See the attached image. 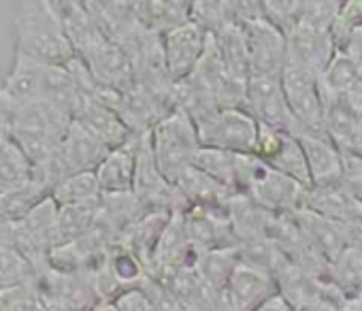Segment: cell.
Listing matches in <instances>:
<instances>
[{
  "mask_svg": "<svg viewBox=\"0 0 362 311\" xmlns=\"http://www.w3.org/2000/svg\"><path fill=\"white\" fill-rule=\"evenodd\" d=\"M226 213H228L233 230L239 239V245L269 239V228H271L275 213H269L258 203H254L250 196L235 194L226 205Z\"/></svg>",
  "mask_w": 362,
  "mask_h": 311,
  "instance_id": "20",
  "label": "cell"
},
{
  "mask_svg": "<svg viewBox=\"0 0 362 311\" xmlns=\"http://www.w3.org/2000/svg\"><path fill=\"white\" fill-rule=\"evenodd\" d=\"M113 305L119 311H156L153 303L149 300V296L141 288L124 292L122 296H117V300Z\"/></svg>",
  "mask_w": 362,
  "mask_h": 311,
  "instance_id": "46",
  "label": "cell"
},
{
  "mask_svg": "<svg viewBox=\"0 0 362 311\" xmlns=\"http://www.w3.org/2000/svg\"><path fill=\"white\" fill-rule=\"evenodd\" d=\"M96 311H119L113 303H103L100 307H96Z\"/></svg>",
  "mask_w": 362,
  "mask_h": 311,
  "instance_id": "50",
  "label": "cell"
},
{
  "mask_svg": "<svg viewBox=\"0 0 362 311\" xmlns=\"http://www.w3.org/2000/svg\"><path fill=\"white\" fill-rule=\"evenodd\" d=\"M218 49L226 62V66L241 79H250L252 69H250V54H247V43L243 28L239 24L224 28L220 35H214Z\"/></svg>",
  "mask_w": 362,
  "mask_h": 311,
  "instance_id": "35",
  "label": "cell"
},
{
  "mask_svg": "<svg viewBox=\"0 0 362 311\" xmlns=\"http://www.w3.org/2000/svg\"><path fill=\"white\" fill-rule=\"evenodd\" d=\"M145 213V207L132 192H122V194H103L98 201V216L96 224L105 228L117 243L124 237V233L136 224Z\"/></svg>",
  "mask_w": 362,
  "mask_h": 311,
  "instance_id": "21",
  "label": "cell"
},
{
  "mask_svg": "<svg viewBox=\"0 0 362 311\" xmlns=\"http://www.w3.org/2000/svg\"><path fill=\"white\" fill-rule=\"evenodd\" d=\"M356 30H362V0H349V3H343L339 20L332 28V39H334L339 52L343 49L349 35Z\"/></svg>",
  "mask_w": 362,
  "mask_h": 311,
  "instance_id": "41",
  "label": "cell"
},
{
  "mask_svg": "<svg viewBox=\"0 0 362 311\" xmlns=\"http://www.w3.org/2000/svg\"><path fill=\"white\" fill-rule=\"evenodd\" d=\"M286 39H288V64L305 69L317 77L326 73V69L339 54L332 33L296 26Z\"/></svg>",
  "mask_w": 362,
  "mask_h": 311,
  "instance_id": "11",
  "label": "cell"
},
{
  "mask_svg": "<svg viewBox=\"0 0 362 311\" xmlns=\"http://www.w3.org/2000/svg\"><path fill=\"white\" fill-rule=\"evenodd\" d=\"M170 216L173 213H166V211H149V213H145L136 224H132L124 233V237L119 239L117 245H122L128 252H132L145 264V269L149 271L156 245H158V241H160V237H162Z\"/></svg>",
  "mask_w": 362,
  "mask_h": 311,
  "instance_id": "25",
  "label": "cell"
},
{
  "mask_svg": "<svg viewBox=\"0 0 362 311\" xmlns=\"http://www.w3.org/2000/svg\"><path fill=\"white\" fill-rule=\"evenodd\" d=\"M237 192L250 196L269 213H296L307 188L264 165L256 153H237Z\"/></svg>",
  "mask_w": 362,
  "mask_h": 311,
  "instance_id": "2",
  "label": "cell"
},
{
  "mask_svg": "<svg viewBox=\"0 0 362 311\" xmlns=\"http://www.w3.org/2000/svg\"><path fill=\"white\" fill-rule=\"evenodd\" d=\"M320 83L328 92L345 100L358 115H362V71L347 54L339 52L334 56L326 73L320 77Z\"/></svg>",
  "mask_w": 362,
  "mask_h": 311,
  "instance_id": "23",
  "label": "cell"
},
{
  "mask_svg": "<svg viewBox=\"0 0 362 311\" xmlns=\"http://www.w3.org/2000/svg\"><path fill=\"white\" fill-rule=\"evenodd\" d=\"M168 286L177 294L181 305L186 307V311H218L222 303V294L211 290L197 273V269L179 271L168 281Z\"/></svg>",
  "mask_w": 362,
  "mask_h": 311,
  "instance_id": "29",
  "label": "cell"
},
{
  "mask_svg": "<svg viewBox=\"0 0 362 311\" xmlns=\"http://www.w3.org/2000/svg\"><path fill=\"white\" fill-rule=\"evenodd\" d=\"M58 211L60 205L47 196L41 205H37L28 218L22 222L24 233L30 241V245L41 254L49 256L56 247H60V235H58Z\"/></svg>",
  "mask_w": 362,
  "mask_h": 311,
  "instance_id": "26",
  "label": "cell"
},
{
  "mask_svg": "<svg viewBox=\"0 0 362 311\" xmlns=\"http://www.w3.org/2000/svg\"><path fill=\"white\" fill-rule=\"evenodd\" d=\"M75 122H79L86 130H90L109 149H117L134 136L115 109L100 105L88 96H83L79 111L75 115Z\"/></svg>",
  "mask_w": 362,
  "mask_h": 311,
  "instance_id": "17",
  "label": "cell"
},
{
  "mask_svg": "<svg viewBox=\"0 0 362 311\" xmlns=\"http://www.w3.org/2000/svg\"><path fill=\"white\" fill-rule=\"evenodd\" d=\"M311 188H337L343 180V153L324 132H300Z\"/></svg>",
  "mask_w": 362,
  "mask_h": 311,
  "instance_id": "14",
  "label": "cell"
},
{
  "mask_svg": "<svg viewBox=\"0 0 362 311\" xmlns=\"http://www.w3.org/2000/svg\"><path fill=\"white\" fill-rule=\"evenodd\" d=\"M264 20L279 28L286 37L296 28V0H267L264 3Z\"/></svg>",
  "mask_w": 362,
  "mask_h": 311,
  "instance_id": "44",
  "label": "cell"
},
{
  "mask_svg": "<svg viewBox=\"0 0 362 311\" xmlns=\"http://www.w3.org/2000/svg\"><path fill=\"white\" fill-rule=\"evenodd\" d=\"M294 311H343V305L332 298L322 296V298H315V300H309V303L296 307Z\"/></svg>",
  "mask_w": 362,
  "mask_h": 311,
  "instance_id": "48",
  "label": "cell"
},
{
  "mask_svg": "<svg viewBox=\"0 0 362 311\" xmlns=\"http://www.w3.org/2000/svg\"><path fill=\"white\" fill-rule=\"evenodd\" d=\"M18 52L39 64L62 69L77 58L54 3H30L24 7L18 22Z\"/></svg>",
  "mask_w": 362,
  "mask_h": 311,
  "instance_id": "1",
  "label": "cell"
},
{
  "mask_svg": "<svg viewBox=\"0 0 362 311\" xmlns=\"http://www.w3.org/2000/svg\"><path fill=\"white\" fill-rule=\"evenodd\" d=\"M141 290L149 296L156 311H186V307L181 305V300L170 290V286L156 279V277H151V275L145 277V281L141 283Z\"/></svg>",
  "mask_w": 362,
  "mask_h": 311,
  "instance_id": "42",
  "label": "cell"
},
{
  "mask_svg": "<svg viewBox=\"0 0 362 311\" xmlns=\"http://www.w3.org/2000/svg\"><path fill=\"white\" fill-rule=\"evenodd\" d=\"M132 11L147 33L160 35V37L192 22L190 0H149V3H132Z\"/></svg>",
  "mask_w": 362,
  "mask_h": 311,
  "instance_id": "19",
  "label": "cell"
},
{
  "mask_svg": "<svg viewBox=\"0 0 362 311\" xmlns=\"http://www.w3.org/2000/svg\"><path fill=\"white\" fill-rule=\"evenodd\" d=\"M141 134H134L126 145L111 149L103 165L96 169V180L103 194L132 192L134 171H136V151Z\"/></svg>",
  "mask_w": 362,
  "mask_h": 311,
  "instance_id": "18",
  "label": "cell"
},
{
  "mask_svg": "<svg viewBox=\"0 0 362 311\" xmlns=\"http://www.w3.org/2000/svg\"><path fill=\"white\" fill-rule=\"evenodd\" d=\"M343 54H347L354 62H356V66L362 71V30H356V33H351L349 35V39L345 41V45H343V49H341Z\"/></svg>",
  "mask_w": 362,
  "mask_h": 311,
  "instance_id": "47",
  "label": "cell"
},
{
  "mask_svg": "<svg viewBox=\"0 0 362 311\" xmlns=\"http://www.w3.org/2000/svg\"><path fill=\"white\" fill-rule=\"evenodd\" d=\"M254 153L271 169L288 175L290 180L298 182L307 190L311 188L309 167H307V158H305V151H303L298 136L284 132V130L269 128V126H260Z\"/></svg>",
  "mask_w": 362,
  "mask_h": 311,
  "instance_id": "6",
  "label": "cell"
},
{
  "mask_svg": "<svg viewBox=\"0 0 362 311\" xmlns=\"http://www.w3.org/2000/svg\"><path fill=\"white\" fill-rule=\"evenodd\" d=\"M149 136L156 165L170 184H175L184 171L194 167V158L203 147L194 119L181 109H175L160 124H156Z\"/></svg>",
  "mask_w": 362,
  "mask_h": 311,
  "instance_id": "3",
  "label": "cell"
},
{
  "mask_svg": "<svg viewBox=\"0 0 362 311\" xmlns=\"http://www.w3.org/2000/svg\"><path fill=\"white\" fill-rule=\"evenodd\" d=\"M203 147L228 153H254L260 124L245 109H220L209 119L197 124Z\"/></svg>",
  "mask_w": 362,
  "mask_h": 311,
  "instance_id": "5",
  "label": "cell"
},
{
  "mask_svg": "<svg viewBox=\"0 0 362 311\" xmlns=\"http://www.w3.org/2000/svg\"><path fill=\"white\" fill-rule=\"evenodd\" d=\"M190 243L203 254L209 250L239 247V239L233 230L226 209L192 207L184 213Z\"/></svg>",
  "mask_w": 362,
  "mask_h": 311,
  "instance_id": "13",
  "label": "cell"
},
{
  "mask_svg": "<svg viewBox=\"0 0 362 311\" xmlns=\"http://www.w3.org/2000/svg\"><path fill=\"white\" fill-rule=\"evenodd\" d=\"M358 199H354L351 194H347L341 186L337 188H309L305 194V205L307 209L343 222V224H356V216H358Z\"/></svg>",
  "mask_w": 362,
  "mask_h": 311,
  "instance_id": "28",
  "label": "cell"
},
{
  "mask_svg": "<svg viewBox=\"0 0 362 311\" xmlns=\"http://www.w3.org/2000/svg\"><path fill=\"white\" fill-rule=\"evenodd\" d=\"M175 186L181 190V194H184V199L188 201L190 209L192 207L226 209L228 201L235 194H239V192L226 188L224 184L216 182L207 173L199 171L197 167H190L188 171L181 173L179 180L175 182Z\"/></svg>",
  "mask_w": 362,
  "mask_h": 311,
  "instance_id": "22",
  "label": "cell"
},
{
  "mask_svg": "<svg viewBox=\"0 0 362 311\" xmlns=\"http://www.w3.org/2000/svg\"><path fill=\"white\" fill-rule=\"evenodd\" d=\"M252 75H281L288 64V39L264 18L241 24Z\"/></svg>",
  "mask_w": 362,
  "mask_h": 311,
  "instance_id": "8",
  "label": "cell"
},
{
  "mask_svg": "<svg viewBox=\"0 0 362 311\" xmlns=\"http://www.w3.org/2000/svg\"><path fill=\"white\" fill-rule=\"evenodd\" d=\"M341 9L339 0H296V26L332 33Z\"/></svg>",
  "mask_w": 362,
  "mask_h": 311,
  "instance_id": "39",
  "label": "cell"
},
{
  "mask_svg": "<svg viewBox=\"0 0 362 311\" xmlns=\"http://www.w3.org/2000/svg\"><path fill=\"white\" fill-rule=\"evenodd\" d=\"M109 151L111 149L103 141H98L90 130H86L79 122H73L58 151V182L77 173H96V169L103 165Z\"/></svg>",
  "mask_w": 362,
  "mask_h": 311,
  "instance_id": "9",
  "label": "cell"
},
{
  "mask_svg": "<svg viewBox=\"0 0 362 311\" xmlns=\"http://www.w3.org/2000/svg\"><path fill=\"white\" fill-rule=\"evenodd\" d=\"M281 86L290 111L294 113L303 132H324V102L320 92V77L305 69L286 64L281 73Z\"/></svg>",
  "mask_w": 362,
  "mask_h": 311,
  "instance_id": "7",
  "label": "cell"
},
{
  "mask_svg": "<svg viewBox=\"0 0 362 311\" xmlns=\"http://www.w3.org/2000/svg\"><path fill=\"white\" fill-rule=\"evenodd\" d=\"M52 196V186L43 180H33L24 186L0 192V220L5 222H24L28 213Z\"/></svg>",
  "mask_w": 362,
  "mask_h": 311,
  "instance_id": "30",
  "label": "cell"
},
{
  "mask_svg": "<svg viewBox=\"0 0 362 311\" xmlns=\"http://www.w3.org/2000/svg\"><path fill=\"white\" fill-rule=\"evenodd\" d=\"M192 22L207 35H220L237 22V0H197L192 3Z\"/></svg>",
  "mask_w": 362,
  "mask_h": 311,
  "instance_id": "33",
  "label": "cell"
},
{
  "mask_svg": "<svg viewBox=\"0 0 362 311\" xmlns=\"http://www.w3.org/2000/svg\"><path fill=\"white\" fill-rule=\"evenodd\" d=\"M43 71H45V64H39V62H35V60H30L18 52L16 66L9 75V79L5 81L0 96H3L13 109L30 105V102H39L41 100Z\"/></svg>",
  "mask_w": 362,
  "mask_h": 311,
  "instance_id": "24",
  "label": "cell"
},
{
  "mask_svg": "<svg viewBox=\"0 0 362 311\" xmlns=\"http://www.w3.org/2000/svg\"><path fill=\"white\" fill-rule=\"evenodd\" d=\"M320 92L324 102V134L341 149V153H356L362 115H358L345 100L328 92L322 83Z\"/></svg>",
  "mask_w": 362,
  "mask_h": 311,
  "instance_id": "16",
  "label": "cell"
},
{
  "mask_svg": "<svg viewBox=\"0 0 362 311\" xmlns=\"http://www.w3.org/2000/svg\"><path fill=\"white\" fill-rule=\"evenodd\" d=\"M98 216V203L94 205H66L60 207L58 211V235H60V245L73 243L88 235Z\"/></svg>",
  "mask_w": 362,
  "mask_h": 311,
  "instance_id": "38",
  "label": "cell"
},
{
  "mask_svg": "<svg viewBox=\"0 0 362 311\" xmlns=\"http://www.w3.org/2000/svg\"><path fill=\"white\" fill-rule=\"evenodd\" d=\"M39 269L22 252L13 247H0V292L30 286L37 279Z\"/></svg>",
  "mask_w": 362,
  "mask_h": 311,
  "instance_id": "34",
  "label": "cell"
},
{
  "mask_svg": "<svg viewBox=\"0 0 362 311\" xmlns=\"http://www.w3.org/2000/svg\"><path fill=\"white\" fill-rule=\"evenodd\" d=\"M239 264H241L239 247H226V250L203 252L194 269L211 290H216L218 294H224V290Z\"/></svg>",
  "mask_w": 362,
  "mask_h": 311,
  "instance_id": "31",
  "label": "cell"
},
{
  "mask_svg": "<svg viewBox=\"0 0 362 311\" xmlns=\"http://www.w3.org/2000/svg\"><path fill=\"white\" fill-rule=\"evenodd\" d=\"M277 294L279 288L273 275L241 262L222 296L230 311H258L267 300Z\"/></svg>",
  "mask_w": 362,
  "mask_h": 311,
  "instance_id": "12",
  "label": "cell"
},
{
  "mask_svg": "<svg viewBox=\"0 0 362 311\" xmlns=\"http://www.w3.org/2000/svg\"><path fill=\"white\" fill-rule=\"evenodd\" d=\"M0 311H41V298L35 283L0 292Z\"/></svg>",
  "mask_w": 362,
  "mask_h": 311,
  "instance_id": "43",
  "label": "cell"
},
{
  "mask_svg": "<svg viewBox=\"0 0 362 311\" xmlns=\"http://www.w3.org/2000/svg\"><path fill=\"white\" fill-rule=\"evenodd\" d=\"M243 109L260 126L284 130L294 136L303 132L300 124L290 111V105L281 86V75H250Z\"/></svg>",
  "mask_w": 362,
  "mask_h": 311,
  "instance_id": "4",
  "label": "cell"
},
{
  "mask_svg": "<svg viewBox=\"0 0 362 311\" xmlns=\"http://www.w3.org/2000/svg\"><path fill=\"white\" fill-rule=\"evenodd\" d=\"M294 220L298 224V228L303 230L305 239L330 262H334L341 252L351 245V226L324 218L307 207L298 209L294 213Z\"/></svg>",
  "mask_w": 362,
  "mask_h": 311,
  "instance_id": "15",
  "label": "cell"
},
{
  "mask_svg": "<svg viewBox=\"0 0 362 311\" xmlns=\"http://www.w3.org/2000/svg\"><path fill=\"white\" fill-rule=\"evenodd\" d=\"M107 266L111 269V273L115 275V279L124 288V292L141 288V283L149 275L147 269H145V264L132 252H128L122 245H115L111 250L109 260H107Z\"/></svg>",
  "mask_w": 362,
  "mask_h": 311,
  "instance_id": "40",
  "label": "cell"
},
{
  "mask_svg": "<svg viewBox=\"0 0 362 311\" xmlns=\"http://www.w3.org/2000/svg\"><path fill=\"white\" fill-rule=\"evenodd\" d=\"M258 311H294V309H292V305H290L281 294H277V296H273L271 300H267Z\"/></svg>",
  "mask_w": 362,
  "mask_h": 311,
  "instance_id": "49",
  "label": "cell"
},
{
  "mask_svg": "<svg viewBox=\"0 0 362 311\" xmlns=\"http://www.w3.org/2000/svg\"><path fill=\"white\" fill-rule=\"evenodd\" d=\"M194 167L237 192V153L201 147L194 158Z\"/></svg>",
  "mask_w": 362,
  "mask_h": 311,
  "instance_id": "37",
  "label": "cell"
},
{
  "mask_svg": "<svg viewBox=\"0 0 362 311\" xmlns=\"http://www.w3.org/2000/svg\"><path fill=\"white\" fill-rule=\"evenodd\" d=\"M37 180L28 156L9 134V128L0 130V192L24 186Z\"/></svg>",
  "mask_w": 362,
  "mask_h": 311,
  "instance_id": "27",
  "label": "cell"
},
{
  "mask_svg": "<svg viewBox=\"0 0 362 311\" xmlns=\"http://www.w3.org/2000/svg\"><path fill=\"white\" fill-rule=\"evenodd\" d=\"M160 39H162V52H164L168 77L175 83H179V81L188 79L197 71V66L205 54L209 35L201 26L190 22L186 26H179V28L162 35Z\"/></svg>",
  "mask_w": 362,
  "mask_h": 311,
  "instance_id": "10",
  "label": "cell"
},
{
  "mask_svg": "<svg viewBox=\"0 0 362 311\" xmlns=\"http://www.w3.org/2000/svg\"><path fill=\"white\" fill-rule=\"evenodd\" d=\"M103 196V190L98 186L96 173H77V175H69L64 180H60L54 190H52V199L60 205H94L98 203Z\"/></svg>",
  "mask_w": 362,
  "mask_h": 311,
  "instance_id": "32",
  "label": "cell"
},
{
  "mask_svg": "<svg viewBox=\"0 0 362 311\" xmlns=\"http://www.w3.org/2000/svg\"><path fill=\"white\" fill-rule=\"evenodd\" d=\"M332 281L351 296H362V245H347L332 262Z\"/></svg>",
  "mask_w": 362,
  "mask_h": 311,
  "instance_id": "36",
  "label": "cell"
},
{
  "mask_svg": "<svg viewBox=\"0 0 362 311\" xmlns=\"http://www.w3.org/2000/svg\"><path fill=\"white\" fill-rule=\"evenodd\" d=\"M341 188L354 199L362 201V156L360 153H343Z\"/></svg>",
  "mask_w": 362,
  "mask_h": 311,
  "instance_id": "45",
  "label": "cell"
}]
</instances>
